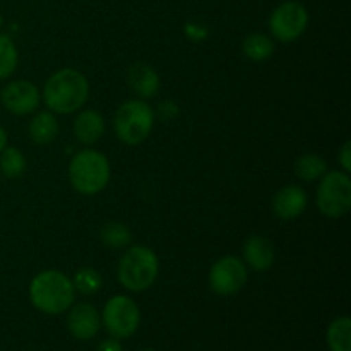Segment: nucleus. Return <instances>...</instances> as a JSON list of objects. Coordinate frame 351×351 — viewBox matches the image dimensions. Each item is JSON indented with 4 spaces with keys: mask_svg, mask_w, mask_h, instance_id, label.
Here are the masks:
<instances>
[{
    "mask_svg": "<svg viewBox=\"0 0 351 351\" xmlns=\"http://www.w3.org/2000/svg\"><path fill=\"white\" fill-rule=\"evenodd\" d=\"M307 208V194L298 185H287L280 189L273 197V213L280 219L290 221L302 216Z\"/></svg>",
    "mask_w": 351,
    "mask_h": 351,
    "instance_id": "obj_12",
    "label": "nucleus"
},
{
    "mask_svg": "<svg viewBox=\"0 0 351 351\" xmlns=\"http://www.w3.org/2000/svg\"><path fill=\"white\" fill-rule=\"evenodd\" d=\"M326 170H328V165H326L324 158H321L319 154H304L295 163V171H297L298 178L305 182L317 180L326 173Z\"/></svg>",
    "mask_w": 351,
    "mask_h": 351,
    "instance_id": "obj_21",
    "label": "nucleus"
},
{
    "mask_svg": "<svg viewBox=\"0 0 351 351\" xmlns=\"http://www.w3.org/2000/svg\"><path fill=\"white\" fill-rule=\"evenodd\" d=\"M0 99L7 112L14 115H27L40 105V91L33 82L19 79V81L9 82L2 89Z\"/></svg>",
    "mask_w": 351,
    "mask_h": 351,
    "instance_id": "obj_10",
    "label": "nucleus"
},
{
    "mask_svg": "<svg viewBox=\"0 0 351 351\" xmlns=\"http://www.w3.org/2000/svg\"><path fill=\"white\" fill-rule=\"evenodd\" d=\"M328 345L331 351H351V321L350 317H338L328 329Z\"/></svg>",
    "mask_w": 351,
    "mask_h": 351,
    "instance_id": "obj_18",
    "label": "nucleus"
},
{
    "mask_svg": "<svg viewBox=\"0 0 351 351\" xmlns=\"http://www.w3.org/2000/svg\"><path fill=\"white\" fill-rule=\"evenodd\" d=\"M105 134V120L95 110H84L74 120V136L79 143L91 146Z\"/></svg>",
    "mask_w": 351,
    "mask_h": 351,
    "instance_id": "obj_15",
    "label": "nucleus"
},
{
    "mask_svg": "<svg viewBox=\"0 0 351 351\" xmlns=\"http://www.w3.org/2000/svg\"><path fill=\"white\" fill-rule=\"evenodd\" d=\"M0 26H2V14H0Z\"/></svg>",
    "mask_w": 351,
    "mask_h": 351,
    "instance_id": "obj_27",
    "label": "nucleus"
},
{
    "mask_svg": "<svg viewBox=\"0 0 351 351\" xmlns=\"http://www.w3.org/2000/svg\"><path fill=\"white\" fill-rule=\"evenodd\" d=\"M72 285H74V290H77L79 293L95 295L98 293L99 288H101L103 280L101 274L96 269H93V267H82V269H79L77 273L74 274Z\"/></svg>",
    "mask_w": 351,
    "mask_h": 351,
    "instance_id": "obj_22",
    "label": "nucleus"
},
{
    "mask_svg": "<svg viewBox=\"0 0 351 351\" xmlns=\"http://www.w3.org/2000/svg\"><path fill=\"white\" fill-rule=\"evenodd\" d=\"M317 208L332 219L343 218L351 209V180L346 171H329L322 175L317 189Z\"/></svg>",
    "mask_w": 351,
    "mask_h": 351,
    "instance_id": "obj_6",
    "label": "nucleus"
},
{
    "mask_svg": "<svg viewBox=\"0 0 351 351\" xmlns=\"http://www.w3.org/2000/svg\"><path fill=\"white\" fill-rule=\"evenodd\" d=\"M141 351H154V350H141Z\"/></svg>",
    "mask_w": 351,
    "mask_h": 351,
    "instance_id": "obj_28",
    "label": "nucleus"
},
{
    "mask_svg": "<svg viewBox=\"0 0 351 351\" xmlns=\"http://www.w3.org/2000/svg\"><path fill=\"white\" fill-rule=\"evenodd\" d=\"M130 89L141 98H153L160 89V75L149 64L137 62L129 69L127 75Z\"/></svg>",
    "mask_w": 351,
    "mask_h": 351,
    "instance_id": "obj_14",
    "label": "nucleus"
},
{
    "mask_svg": "<svg viewBox=\"0 0 351 351\" xmlns=\"http://www.w3.org/2000/svg\"><path fill=\"white\" fill-rule=\"evenodd\" d=\"M69 178L79 194H99L110 182V163L105 154L84 149L72 158L69 165Z\"/></svg>",
    "mask_w": 351,
    "mask_h": 351,
    "instance_id": "obj_3",
    "label": "nucleus"
},
{
    "mask_svg": "<svg viewBox=\"0 0 351 351\" xmlns=\"http://www.w3.org/2000/svg\"><path fill=\"white\" fill-rule=\"evenodd\" d=\"M339 163H341L343 171L350 173V170H351V143L350 141H346V143L343 144L341 151H339Z\"/></svg>",
    "mask_w": 351,
    "mask_h": 351,
    "instance_id": "obj_24",
    "label": "nucleus"
},
{
    "mask_svg": "<svg viewBox=\"0 0 351 351\" xmlns=\"http://www.w3.org/2000/svg\"><path fill=\"white\" fill-rule=\"evenodd\" d=\"M154 125V113L143 99H130L123 103L115 113L113 127L122 143L137 146L149 137Z\"/></svg>",
    "mask_w": 351,
    "mask_h": 351,
    "instance_id": "obj_5",
    "label": "nucleus"
},
{
    "mask_svg": "<svg viewBox=\"0 0 351 351\" xmlns=\"http://www.w3.org/2000/svg\"><path fill=\"white\" fill-rule=\"evenodd\" d=\"M242 51L249 60L264 62L273 55L274 41L264 33H252L243 40Z\"/></svg>",
    "mask_w": 351,
    "mask_h": 351,
    "instance_id": "obj_17",
    "label": "nucleus"
},
{
    "mask_svg": "<svg viewBox=\"0 0 351 351\" xmlns=\"http://www.w3.org/2000/svg\"><path fill=\"white\" fill-rule=\"evenodd\" d=\"M74 285L60 271H41L29 285L31 304L43 314L57 315L74 304Z\"/></svg>",
    "mask_w": 351,
    "mask_h": 351,
    "instance_id": "obj_2",
    "label": "nucleus"
},
{
    "mask_svg": "<svg viewBox=\"0 0 351 351\" xmlns=\"http://www.w3.org/2000/svg\"><path fill=\"white\" fill-rule=\"evenodd\" d=\"M0 171H2L3 177L10 178V180L23 177L24 171H26L24 154L17 147H3L2 153H0Z\"/></svg>",
    "mask_w": 351,
    "mask_h": 351,
    "instance_id": "obj_20",
    "label": "nucleus"
},
{
    "mask_svg": "<svg viewBox=\"0 0 351 351\" xmlns=\"http://www.w3.org/2000/svg\"><path fill=\"white\" fill-rule=\"evenodd\" d=\"M274 245L269 239L263 235H252L243 243V259L257 273L269 269L274 263Z\"/></svg>",
    "mask_w": 351,
    "mask_h": 351,
    "instance_id": "obj_13",
    "label": "nucleus"
},
{
    "mask_svg": "<svg viewBox=\"0 0 351 351\" xmlns=\"http://www.w3.org/2000/svg\"><path fill=\"white\" fill-rule=\"evenodd\" d=\"M99 239H101L103 245L108 249H123L132 240V233H130L129 226L123 223L112 221L106 223L101 230H99Z\"/></svg>",
    "mask_w": 351,
    "mask_h": 351,
    "instance_id": "obj_19",
    "label": "nucleus"
},
{
    "mask_svg": "<svg viewBox=\"0 0 351 351\" xmlns=\"http://www.w3.org/2000/svg\"><path fill=\"white\" fill-rule=\"evenodd\" d=\"M96 351H122V346H120V343L117 339H105V341L99 343Z\"/></svg>",
    "mask_w": 351,
    "mask_h": 351,
    "instance_id": "obj_25",
    "label": "nucleus"
},
{
    "mask_svg": "<svg viewBox=\"0 0 351 351\" xmlns=\"http://www.w3.org/2000/svg\"><path fill=\"white\" fill-rule=\"evenodd\" d=\"M17 67V48L7 34H0V79H7Z\"/></svg>",
    "mask_w": 351,
    "mask_h": 351,
    "instance_id": "obj_23",
    "label": "nucleus"
},
{
    "mask_svg": "<svg viewBox=\"0 0 351 351\" xmlns=\"http://www.w3.org/2000/svg\"><path fill=\"white\" fill-rule=\"evenodd\" d=\"M7 146V132L2 125H0V153H2L3 147Z\"/></svg>",
    "mask_w": 351,
    "mask_h": 351,
    "instance_id": "obj_26",
    "label": "nucleus"
},
{
    "mask_svg": "<svg viewBox=\"0 0 351 351\" xmlns=\"http://www.w3.org/2000/svg\"><path fill=\"white\" fill-rule=\"evenodd\" d=\"M160 269L156 254L143 245L130 247L119 263V281L130 291H144L154 283Z\"/></svg>",
    "mask_w": 351,
    "mask_h": 351,
    "instance_id": "obj_4",
    "label": "nucleus"
},
{
    "mask_svg": "<svg viewBox=\"0 0 351 351\" xmlns=\"http://www.w3.org/2000/svg\"><path fill=\"white\" fill-rule=\"evenodd\" d=\"M88 96V79L75 69H62L45 82L43 99L50 112L64 115L75 112L84 105Z\"/></svg>",
    "mask_w": 351,
    "mask_h": 351,
    "instance_id": "obj_1",
    "label": "nucleus"
},
{
    "mask_svg": "<svg viewBox=\"0 0 351 351\" xmlns=\"http://www.w3.org/2000/svg\"><path fill=\"white\" fill-rule=\"evenodd\" d=\"M29 139L34 144H50L58 136V122L51 112H40L29 122Z\"/></svg>",
    "mask_w": 351,
    "mask_h": 351,
    "instance_id": "obj_16",
    "label": "nucleus"
},
{
    "mask_svg": "<svg viewBox=\"0 0 351 351\" xmlns=\"http://www.w3.org/2000/svg\"><path fill=\"white\" fill-rule=\"evenodd\" d=\"M101 321L106 331L117 339H123L132 336L137 331L141 322L139 307L132 298L125 295H117L106 302L103 308Z\"/></svg>",
    "mask_w": 351,
    "mask_h": 351,
    "instance_id": "obj_7",
    "label": "nucleus"
},
{
    "mask_svg": "<svg viewBox=\"0 0 351 351\" xmlns=\"http://www.w3.org/2000/svg\"><path fill=\"white\" fill-rule=\"evenodd\" d=\"M308 12L300 2L288 0L280 3L269 17V29L273 38L283 43L298 40L307 29Z\"/></svg>",
    "mask_w": 351,
    "mask_h": 351,
    "instance_id": "obj_8",
    "label": "nucleus"
},
{
    "mask_svg": "<svg viewBox=\"0 0 351 351\" xmlns=\"http://www.w3.org/2000/svg\"><path fill=\"white\" fill-rule=\"evenodd\" d=\"M67 328L75 339L88 341L98 335L101 328V317L91 304L82 302V304L74 305L69 312Z\"/></svg>",
    "mask_w": 351,
    "mask_h": 351,
    "instance_id": "obj_11",
    "label": "nucleus"
},
{
    "mask_svg": "<svg viewBox=\"0 0 351 351\" xmlns=\"http://www.w3.org/2000/svg\"><path fill=\"white\" fill-rule=\"evenodd\" d=\"M247 267L242 259L235 256H225L213 264L209 271V287L216 295L230 297L245 287Z\"/></svg>",
    "mask_w": 351,
    "mask_h": 351,
    "instance_id": "obj_9",
    "label": "nucleus"
}]
</instances>
